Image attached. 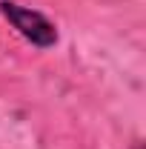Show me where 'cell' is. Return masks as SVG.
<instances>
[{
  "instance_id": "6da1fadb",
  "label": "cell",
  "mask_w": 146,
  "mask_h": 149,
  "mask_svg": "<svg viewBox=\"0 0 146 149\" xmlns=\"http://www.w3.org/2000/svg\"><path fill=\"white\" fill-rule=\"evenodd\" d=\"M0 12H3V17L17 29V35L26 37L32 46H37V49H52L57 43V29L46 15H40L35 9H26V6H20L15 0H3L0 3Z\"/></svg>"
}]
</instances>
